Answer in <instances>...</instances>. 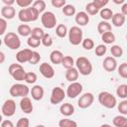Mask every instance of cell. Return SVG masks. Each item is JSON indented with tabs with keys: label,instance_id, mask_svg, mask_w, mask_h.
<instances>
[{
	"label": "cell",
	"instance_id": "cell-15",
	"mask_svg": "<svg viewBox=\"0 0 127 127\" xmlns=\"http://www.w3.org/2000/svg\"><path fill=\"white\" fill-rule=\"evenodd\" d=\"M102 66L103 68L106 70V71H114L118 66H117V62L115 60L114 57H106L104 60H103V63H102Z\"/></svg>",
	"mask_w": 127,
	"mask_h": 127
},
{
	"label": "cell",
	"instance_id": "cell-3",
	"mask_svg": "<svg viewBox=\"0 0 127 127\" xmlns=\"http://www.w3.org/2000/svg\"><path fill=\"white\" fill-rule=\"evenodd\" d=\"M3 43L6 47L11 50H18L21 47V41L19 36L14 32H8L4 35Z\"/></svg>",
	"mask_w": 127,
	"mask_h": 127
},
{
	"label": "cell",
	"instance_id": "cell-37",
	"mask_svg": "<svg viewBox=\"0 0 127 127\" xmlns=\"http://www.w3.org/2000/svg\"><path fill=\"white\" fill-rule=\"evenodd\" d=\"M39 13H44L45 9H46V2L44 0H36L34 1L33 5H32Z\"/></svg>",
	"mask_w": 127,
	"mask_h": 127
},
{
	"label": "cell",
	"instance_id": "cell-23",
	"mask_svg": "<svg viewBox=\"0 0 127 127\" xmlns=\"http://www.w3.org/2000/svg\"><path fill=\"white\" fill-rule=\"evenodd\" d=\"M63 58H64V55H63V53H62L61 51H59V50H54V51L50 54V60H51L52 64H62Z\"/></svg>",
	"mask_w": 127,
	"mask_h": 127
},
{
	"label": "cell",
	"instance_id": "cell-24",
	"mask_svg": "<svg viewBox=\"0 0 127 127\" xmlns=\"http://www.w3.org/2000/svg\"><path fill=\"white\" fill-rule=\"evenodd\" d=\"M112 123L116 127H127V117H125L123 114L117 115L113 118Z\"/></svg>",
	"mask_w": 127,
	"mask_h": 127
},
{
	"label": "cell",
	"instance_id": "cell-54",
	"mask_svg": "<svg viewBox=\"0 0 127 127\" xmlns=\"http://www.w3.org/2000/svg\"><path fill=\"white\" fill-rule=\"evenodd\" d=\"M0 64H3L4 63V60H5V55L3 52H0Z\"/></svg>",
	"mask_w": 127,
	"mask_h": 127
},
{
	"label": "cell",
	"instance_id": "cell-9",
	"mask_svg": "<svg viewBox=\"0 0 127 127\" xmlns=\"http://www.w3.org/2000/svg\"><path fill=\"white\" fill-rule=\"evenodd\" d=\"M66 95V92L62 88V87H59V86H56L52 89V92H51V97H50V101L52 104L56 105V104H59L61 103L64 97Z\"/></svg>",
	"mask_w": 127,
	"mask_h": 127
},
{
	"label": "cell",
	"instance_id": "cell-55",
	"mask_svg": "<svg viewBox=\"0 0 127 127\" xmlns=\"http://www.w3.org/2000/svg\"><path fill=\"white\" fill-rule=\"evenodd\" d=\"M112 1H113V3H115V4H117V5L123 4V3L125 2V0H112Z\"/></svg>",
	"mask_w": 127,
	"mask_h": 127
},
{
	"label": "cell",
	"instance_id": "cell-31",
	"mask_svg": "<svg viewBox=\"0 0 127 127\" xmlns=\"http://www.w3.org/2000/svg\"><path fill=\"white\" fill-rule=\"evenodd\" d=\"M67 33H68V31H67V28H66L65 25L59 24L57 26V28H56V34H57V36L59 38H64Z\"/></svg>",
	"mask_w": 127,
	"mask_h": 127
},
{
	"label": "cell",
	"instance_id": "cell-53",
	"mask_svg": "<svg viewBox=\"0 0 127 127\" xmlns=\"http://www.w3.org/2000/svg\"><path fill=\"white\" fill-rule=\"evenodd\" d=\"M2 2L5 4V5H8V6H12L15 2H16V0H2Z\"/></svg>",
	"mask_w": 127,
	"mask_h": 127
},
{
	"label": "cell",
	"instance_id": "cell-20",
	"mask_svg": "<svg viewBox=\"0 0 127 127\" xmlns=\"http://www.w3.org/2000/svg\"><path fill=\"white\" fill-rule=\"evenodd\" d=\"M125 20H126L125 15H123L122 13H115L112 16L111 22H112L113 26H115V27H122L125 23Z\"/></svg>",
	"mask_w": 127,
	"mask_h": 127
},
{
	"label": "cell",
	"instance_id": "cell-48",
	"mask_svg": "<svg viewBox=\"0 0 127 127\" xmlns=\"http://www.w3.org/2000/svg\"><path fill=\"white\" fill-rule=\"evenodd\" d=\"M6 28H7V21L5 18H1L0 19V35L3 36L6 32Z\"/></svg>",
	"mask_w": 127,
	"mask_h": 127
},
{
	"label": "cell",
	"instance_id": "cell-47",
	"mask_svg": "<svg viewBox=\"0 0 127 127\" xmlns=\"http://www.w3.org/2000/svg\"><path fill=\"white\" fill-rule=\"evenodd\" d=\"M29 125H30V121H29V119L26 118V117L20 118V119L17 121V123H16V126H17V127H29Z\"/></svg>",
	"mask_w": 127,
	"mask_h": 127
},
{
	"label": "cell",
	"instance_id": "cell-11",
	"mask_svg": "<svg viewBox=\"0 0 127 127\" xmlns=\"http://www.w3.org/2000/svg\"><path fill=\"white\" fill-rule=\"evenodd\" d=\"M82 89H83V87H82L81 83H79L77 81H73L67 86L65 92L69 98H75L82 92Z\"/></svg>",
	"mask_w": 127,
	"mask_h": 127
},
{
	"label": "cell",
	"instance_id": "cell-5",
	"mask_svg": "<svg viewBox=\"0 0 127 127\" xmlns=\"http://www.w3.org/2000/svg\"><path fill=\"white\" fill-rule=\"evenodd\" d=\"M83 33L78 26H72L68 31V40L69 43L73 46H77L82 42Z\"/></svg>",
	"mask_w": 127,
	"mask_h": 127
},
{
	"label": "cell",
	"instance_id": "cell-44",
	"mask_svg": "<svg viewBox=\"0 0 127 127\" xmlns=\"http://www.w3.org/2000/svg\"><path fill=\"white\" fill-rule=\"evenodd\" d=\"M106 51H107L106 46L103 45V44H100L95 48V55L97 57H102V56H104L106 54Z\"/></svg>",
	"mask_w": 127,
	"mask_h": 127
},
{
	"label": "cell",
	"instance_id": "cell-39",
	"mask_svg": "<svg viewBox=\"0 0 127 127\" xmlns=\"http://www.w3.org/2000/svg\"><path fill=\"white\" fill-rule=\"evenodd\" d=\"M81 45L83 47L84 50H87V51H90L94 48V42L92 39L90 38H86V39H83L82 42H81Z\"/></svg>",
	"mask_w": 127,
	"mask_h": 127
},
{
	"label": "cell",
	"instance_id": "cell-4",
	"mask_svg": "<svg viewBox=\"0 0 127 127\" xmlns=\"http://www.w3.org/2000/svg\"><path fill=\"white\" fill-rule=\"evenodd\" d=\"M76 68L82 75H89L92 71V64L90 61L85 57H79L75 61Z\"/></svg>",
	"mask_w": 127,
	"mask_h": 127
},
{
	"label": "cell",
	"instance_id": "cell-1",
	"mask_svg": "<svg viewBox=\"0 0 127 127\" xmlns=\"http://www.w3.org/2000/svg\"><path fill=\"white\" fill-rule=\"evenodd\" d=\"M39 15L40 13L32 6V7L22 8L18 13V18L23 23H29V22H34L38 20Z\"/></svg>",
	"mask_w": 127,
	"mask_h": 127
},
{
	"label": "cell",
	"instance_id": "cell-16",
	"mask_svg": "<svg viewBox=\"0 0 127 127\" xmlns=\"http://www.w3.org/2000/svg\"><path fill=\"white\" fill-rule=\"evenodd\" d=\"M20 107L22 109V111L26 114H30L33 111V103L32 100L28 97V96H24L22 97V99L20 100Z\"/></svg>",
	"mask_w": 127,
	"mask_h": 127
},
{
	"label": "cell",
	"instance_id": "cell-28",
	"mask_svg": "<svg viewBox=\"0 0 127 127\" xmlns=\"http://www.w3.org/2000/svg\"><path fill=\"white\" fill-rule=\"evenodd\" d=\"M101 40L103 41L104 44L106 45H109V44H112L114 43L115 41V35L112 33V31H108V32H105L101 35Z\"/></svg>",
	"mask_w": 127,
	"mask_h": 127
},
{
	"label": "cell",
	"instance_id": "cell-38",
	"mask_svg": "<svg viewBox=\"0 0 127 127\" xmlns=\"http://www.w3.org/2000/svg\"><path fill=\"white\" fill-rule=\"evenodd\" d=\"M37 79H38V76H37V74H36L35 72H33V71L26 72V75H25V79H24V80H25L27 83L33 84V83H35V82L37 81Z\"/></svg>",
	"mask_w": 127,
	"mask_h": 127
},
{
	"label": "cell",
	"instance_id": "cell-51",
	"mask_svg": "<svg viewBox=\"0 0 127 127\" xmlns=\"http://www.w3.org/2000/svg\"><path fill=\"white\" fill-rule=\"evenodd\" d=\"M1 127H14V124L11 120L6 119V120H3L1 122Z\"/></svg>",
	"mask_w": 127,
	"mask_h": 127
},
{
	"label": "cell",
	"instance_id": "cell-50",
	"mask_svg": "<svg viewBox=\"0 0 127 127\" xmlns=\"http://www.w3.org/2000/svg\"><path fill=\"white\" fill-rule=\"evenodd\" d=\"M93 2L96 3L100 9H102V8H104V7L108 4L109 0H93Z\"/></svg>",
	"mask_w": 127,
	"mask_h": 127
},
{
	"label": "cell",
	"instance_id": "cell-21",
	"mask_svg": "<svg viewBox=\"0 0 127 127\" xmlns=\"http://www.w3.org/2000/svg\"><path fill=\"white\" fill-rule=\"evenodd\" d=\"M78 69L76 67H70V68H67L66 71H65V79L67 81H70V82H73V81H76V79L78 78Z\"/></svg>",
	"mask_w": 127,
	"mask_h": 127
},
{
	"label": "cell",
	"instance_id": "cell-45",
	"mask_svg": "<svg viewBox=\"0 0 127 127\" xmlns=\"http://www.w3.org/2000/svg\"><path fill=\"white\" fill-rule=\"evenodd\" d=\"M40 60H41V55H40L38 52L33 51V55H32V57H31V59H30V61H29V64H38V63L40 62Z\"/></svg>",
	"mask_w": 127,
	"mask_h": 127
},
{
	"label": "cell",
	"instance_id": "cell-27",
	"mask_svg": "<svg viewBox=\"0 0 127 127\" xmlns=\"http://www.w3.org/2000/svg\"><path fill=\"white\" fill-rule=\"evenodd\" d=\"M97 31H98V33L100 35H102L105 32L112 31V26H111L110 23H108L107 21L103 20V21H101V22L98 23V25H97Z\"/></svg>",
	"mask_w": 127,
	"mask_h": 127
},
{
	"label": "cell",
	"instance_id": "cell-36",
	"mask_svg": "<svg viewBox=\"0 0 127 127\" xmlns=\"http://www.w3.org/2000/svg\"><path fill=\"white\" fill-rule=\"evenodd\" d=\"M59 126L60 127H76L77 123L71 119H61L59 121Z\"/></svg>",
	"mask_w": 127,
	"mask_h": 127
},
{
	"label": "cell",
	"instance_id": "cell-19",
	"mask_svg": "<svg viewBox=\"0 0 127 127\" xmlns=\"http://www.w3.org/2000/svg\"><path fill=\"white\" fill-rule=\"evenodd\" d=\"M30 92H31L32 98H33L34 100H37V101L41 100V99L44 97V93H45L44 88H43V86H41V85H35V86H33Z\"/></svg>",
	"mask_w": 127,
	"mask_h": 127
},
{
	"label": "cell",
	"instance_id": "cell-49",
	"mask_svg": "<svg viewBox=\"0 0 127 127\" xmlns=\"http://www.w3.org/2000/svg\"><path fill=\"white\" fill-rule=\"evenodd\" d=\"M51 3L55 8H63L64 5H66L65 0H51Z\"/></svg>",
	"mask_w": 127,
	"mask_h": 127
},
{
	"label": "cell",
	"instance_id": "cell-26",
	"mask_svg": "<svg viewBox=\"0 0 127 127\" xmlns=\"http://www.w3.org/2000/svg\"><path fill=\"white\" fill-rule=\"evenodd\" d=\"M85 11H86V13H87L88 15L93 16V15H96L97 13H99L100 8L98 7V5H97L96 3H94V2L92 1V2H89V3L86 4V6H85Z\"/></svg>",
	"mask_w": 127,
	"mask_h": 127
},
{
	"label": "cell",
	"instance_id": "cell-22",
	"mask_svg": "<svg viewBox=\"0 0 127 127\" xmlns=\"http://www.w3.org/2000/svg\"><path fill=\"white\" fill-rule=\"evenodd\" d=\"M60 111H61V114L67 117L74 113V106L70 103H63L60 107Z\"/></svg>",
	"mask_w": 127,
	"mask_h": 127
},
{
	"label": "cell",
	"instance_id": "cell-52",
	"mask_svg": "<svg viewBox=\"0 0 127 127\" xmlns=\"http://www.w3.org/2000/svg\"><path fill=\"white\" fill-rule=\"evenodd\" d=\"M121 13L125 16H127V3H123L121 7Z\"/></svg>",
	"mask_w": 127,
	"mask_h": 127
},
{
	"label": "cell",
	"instance_id": "cell-30",
	"mask_svg": "<svg viewBox=\"0 0 127 127\" xmlns=\"http://www.w3.org/2000/svg\"><path fill=\"white\" fill-rule=\"evenodd\" d=\"M99 15L102 18V20L108 21V20H111L112 19L113 12H112V10L110 8H102L99 11Z\"/></svg>",
	"mask_w": 127,
	"mask_h": 127
},
{
	"label": "cell",
	"instance_id": "cell-25",
	"mask_svg": "<svg viewBox=\"0 0 127 127\" xmlns=\"http://www.w3.org/2000/svg\"><path fill=\"white\" fill-rule=\"evenodd\" d=\"M17 32L20 36L22 37H29L31 36V33H32V29L29 25L27 24H21L18 26L17 28Z\"/></svg>",
	"mask_w": 127,
	"mask_h": 127
},
{
	"label": "cell",
	"instance_id": "cell-2",
	"mask_svg": "<svg viewBox=\"0 0 127 127\" xmlns=\"http://www.w3.org/2000/svg\"><path fill=\"white\" fill-rule=\"evenodd\" d=\"M98 102L105 108L111 109L116 106L117 99L112 93H110L108 91H101L98 94Z\"/></svg>",
	"mask_w": 127,
	"mask_h": 127
},
{
	"label": "cell",
	"instance_id": "cell-42",
	"mask_svg": "<svg viewBox=\"0 0 127 127\" xmlns=\"http://www.w3.org/2000/svg\"><path fill=\"white\" fill-rule=\"evenodd\" d=\"M118 111L123 114V115H127V100L126 99H123L121 102L118 103Z\"/></svg>",
	"mask_w": 127,
	"mask_h": 127
},
{
	"label": "cell",
	"instance_id": "cell-12",
	"mask_svg": "<svg viewBox=\"0 0 127 127\" xmlns=\"http://www.w3.org/2000/svg\"><path fill=\"white\" fill-rule=\"evenodd\" d=\"M93 101H94L93 94L91 92H86V93L82 94L79 97V99L77 101V105H78L79 108L84 109V108H87V107L91 106V104L93 103Z\"/></svg>",
	"mask_w": 127,
	"mask_h": 127
},
{
	"label": "cell",
	"instance_id": "cell-56",
	"mask_svg": "<svg viewBox=\"0 0 127 127\" xmlns=\"http://www.w3.org/2000/svg\"><path fill=\"white\" fill-rule=\"evenodd\" d=\"M126 40H127V35H126Z\"/></svg>",
	"mask_w": 127,
	"mask_h": 127
},
{
	"label": "cell",
	"instance_id": "cell-35",
	"mask_svg": "<svg viewBox=\"0 0 127 127\" xmlns=\"http://www.w3.org/2000/svg\"><path fill=\"white\" fill-rule=\"evenodd\" d=\"M116 94L122 99L127 98V84H120L116 88Z\"/></svg>",
	"mask_w": 127,
	"mask_h": 127
},
{
	"label": "cell",
	"instance_id": "cell-32",
	"mask_svg": "<svg viewBox=\"0 0 127 127\" xmlns=\"http://www.w3.org/2000/svg\"><path fill=\"white\" fill-rule=\"evenodd\" d=\"M27 44H28V46L31 47V48H38V47L42 44V41H41V39L36 38V37H34V36L31 35V36L28 37Z\"/></svg>",
	"mask_w": 127,
	"mask_h": 127
},
{
	"label": "cell",
	"instance_id": "cell-7",
	"mask_svg": "<svg viewBox=\"0 0 127 127\" xmlns=\"http://www.w3.org/2000/svg\"><path fill=\"white\" fill-rule=\"evenodd\" d=\"M30 91L31 90L29 89V87L26 84H22V83H15L9 89V93L13 97H24V96H27Z\"/></svg>",
	"mask_w": 127,
	"mask_h": 127
},
{
	"label": "cell",
	"instance_id": "cell-41",
	"mask_svg": "<svg viewBox=\"0 0 127 127\" xmlns=\"http://www.w3.org/2000/svg\"><path fill=\"white\" fill-rule=\"evenodd\" d=\"M41 41H42V45L45 46V47H51V46L53 45V38H52L51 35L48 34V33H46V34L44 35V37L42 38Z\"/></svg>",
	"mask_w": 127,
	"mask_h": 127
},
{
	"label": "cell",
	"instance_id": "cell-6",
	"mask_svg": "<svg viewBox=\"0 0 127 127\" xmlns=\"http://www.w3.org/2000/svg\"><path fill=\"white\" fill-rule=\"evenodd\" d=\"M8 71L10 73V75L18 81L24 80L25 79V75H26V71L23 68V66L21 65V64H12L9 65Z\"/></svg>",
	"mask_w": 127,
	"mask_h": 127
},
{
	"label": "cell",
	"instance_id": "cell-46",
	"mask_svg": "<svg viewBox=\"0 0 127 127\" xmlns=\"http://www.w3.org/2000/svg\"><path fill=\"white\" fill-rule=\"evenodd\" d=\"M16 3L21 8H27L30 7L32 3H34V0H16Z\"/></svg>",
	"mask_w": 127,
	"mask_h": 127
},
{
	"label": "cell",
	"instance_id": "cell-33",
	"mask_svg": "<svg viewBox=\"0 0 127 127\" xmlns=\"http://www.w3.org/2000/svg\"><path fill=\"white\" fill-rule=\"evenodd\" d=\"M110 53L114 58H121L123 55V49L119 45H113L110 48Z\"/></svg>",
	"mask_w": 127,
	"mask_h": 127
},
{
	"label": "cell",
	"instance_id": "cell-34",
	"mask_svg": "<svg viewBox=\"0 0 127 127\" xmlns=\"http://www.w3.org/2000/svg\"><path fill=\"white\" fill-rule=\"evenodd\" d=\"M62 11H63L64 15H65L67 17L73 16L75 14V7L73 5H71V4H66V5H64L63 7V10Z\"/></svg>",
	"mask_w": 127,
	"mask_h": 127
},
{
	"label": "cell",
	"instance_id": "cell-13",
	"mask_svg": "<svg viewBox=\"0 0 127 127\" xmlns=\"http://www.w3.org/2000/svg\"><path fill=\"white\" fill-rule=\"evenodd\" d=\"M32 55H33V51L32 50H30V49H24V50L19 51L16 54V60L20 64L29 63Z\"/></svg>",
	"mask_w": 127,
	"mask_h": 127
},
{
	"label": "cell",
	"instance_id": "cell-10",
	"mask_svg": "<svg viewBox=\"0 0 127 127\" xmlns=\"http://www.w3.org/2000/svg\"><path fill=\"white\" fill-rule=\"evenodd\" d=\"M2 114L6 117H11L16 112V102L13 99H7L2 105Z\"/></svg>",
	"mask_w": 127,
	"mask_h": 127
},
{
	"label": "cell",
	"instance_id": "cell-18",
	"mask_svg": "<svg viewBox=\"0 0 127 127\" xmlns=\"http://www.w3.org/2000/svg\"><path fill=\"white\" fill-rule=\"evenodd\" d=\"M75 23L78 25V26H85L88 24L89 22V16L86 12H83V11H80L78 13L75 14Z\"/></svg>",
	"mask_w": 127,
	"mask_h": 127
},
{
	"label": "cell",
	"instance_id": "cell-8",
	"mask_svg": "<svg viewBox=\"0 0 127 127\" xmlns=\"http://www.w3.org/2000/svg\"><path fill=\"white\" fill-rule=\"evenodd\" d=\"M41 22L46 29H53L57 25L56 15L51 11H46L41 16Z\"/></svg>",
	"mask_w": 127,
	"mask_h": 127
},
{
	"label": "cell",
	"instance_id": "cell-29",
	"mask_svg": "<svg viewBox=\"0 0 127 127\" xmlns=\"http://www.w3.org/2000/svg\"><path fill=\"white\" fill-rule=\"evenodd\" d=\"M62 64L64 68H70V67H73V65L75 64V62L73 60L72 57L70 56H64L63 58V61H62Z\"/></svg>",
	"mask_w": 127,
	"mask_h": 127
},
{
	"label": "cell",
	"instance_id": "cell-17",
	"mask_svg": "<svg viewBox=\"0 0 127 127\" xmlns=\"http://www.w3.org/2000/svg\"><path fill=\"white\" fill-rule=\"evenodd\" d=\"M16 15V10L13 6H8L5 5L1 8V16L2 18H5L6 20H11L15 17Z\"/></svg>",
	"mask_w": 127,
	"mask_h": 127
},
{
	"label": "cell",
	"instance_id": "cell-14",
	"mask_svg": "<svg viewBox=\"0 0 127 127\" xmlns=\"http://www.w3.org/2000/svg\"><path fill=\"white\" fill-rule=\"evenodd\" d=\"M39 70H40L41 74H42L44 77L48 78V79H49V78H53V77L55 76V69H54V67H53L50 64H48V63H43V64H41Z\"/></svg>",
	"mask_w": 127,
	"mask_h": 127
},
{
	"label": "cell",
	"instance_id": "cell-43",
	"mask_svg": "<svg viewBox=\"0 0 127 127\" xmlns=\"http://www.w3.org/2000/svg\"><path fill=\"white\" fill-rule=\"evenodd\" d=\"M45 34H46V33L44 32V30L41 29V28H39V27H36V28L32 29V33H31L32 36H34V37H36V38H39V39H41V40H42V38L44 37Z\"/></svg>",
	"mask_w": 127,
	"mask_h": 127
},
{
	"label": "cell",
	"instance_id": "cell-40",
	"mask_svg": "<svg viewBox=\"0 0 127 127\" xmlns=\"http://www.w3.org/2000/svg\"><path fill=\"white\" fill-rule=\"evenodd\" d=\"M118 73L121 77L127 78V63H122L118 67H117Z\"/></svg>",
	"mask_w": 127,
	"mask_h": 127
}]
</instances>
